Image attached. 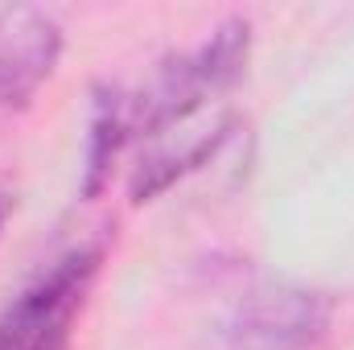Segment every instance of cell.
<instances>
[{
	"label": "cell",
	"mask_w": 354,
	"mask_h": 350,
	"mask_svg": "<svg viewBox=\"0 0 354 350\" xmlns=\"http://www.w3.org/2000/svg\"><path fill=\"white\" fill-rule=\"evenodd\" d=\"M252 25L243 17L223 21L198 50L165 58L140 95L128 99V136H161L189 120L210 95L227 91L248 66Z\"/></svg>",
	"instance_id": "cell-1"
},
{
	"label": "cell",
	"mask_w": 354,
	"mask_h": 350,
	"mask_svg": "<svg viewBox=\"0 0 354 350\" xmlns=\"http://www.w3.org/2000/svg\"><path fill=\"white\" fill-rule=\"evenodd\" d=\"M99 248H75L0 309V350H62L87 305Z\"/></svg>",
	"instance_id": "cell-2"
},
{
	"label": "cell",
	"mask_w": 354,
	"mask_h": 350,
	"mask_svg": "<svg viewBox=\"0 0 354 350\" xmlns=\"http://www.w3.org/2000/svg\"><path fill=\"white\" fill-rule=\"evenodd\" d=\"M330 322V301L297 284H260L252 288L231 326V350H309Z\"/></svg>",
	"instance_id": "cell-3"
},
{
	"label": "cell",
	"mask_w": 354,
	"mask_h": 350,
	"mask_svg": "<svg viewBox=\"0 0 354 350\" xmlns=\"http://www.w3.org/2000/svg\"><path fill=\"white\" fill-rule=\"evenodd\" d=\"M62 54V25L37 4L0 8V107H29Z\"/></svg>",
	"instance_id": "cell-4"
},
{
	"label": "cell",
	"mask_w": 354,
	"mask_h": 350,
	"mask_svg": "<svg viewBox=\"0 0 354 350\" xmlns=\"http://www.w3.org/2000/svg\"><path fill=\"white\" fill-rule=\"evenodd\" d=\"M124 140H128V95L115 87H99L87 136V177H83L87 198H95L103 190V181L111 174V161L124 149Z\"/></svg>",
	"instance_id": "cell-5"
},
{
	"label": "cell",
	"mask_w": 354,
	"mask_h": 350,
	"mask_svg": "<svg viewBox=\"0 0 354 350\" xmlns=\"http://www.w3.org/2000/svg\"><path fill=\"white\" fill-rule=\"evenodd\" d=\"M227 120L223 124H214L210 132H202V136H194L185 149H165V153H153V157H145L140 161V169L132 174V198L136 202H145V198H153V194H161V190H169L177 177L194 174L198 165H206L214 153H218V145L227 140Z\"/></svg>",
	"instance_id": "cell-6"
}]
</instances>
